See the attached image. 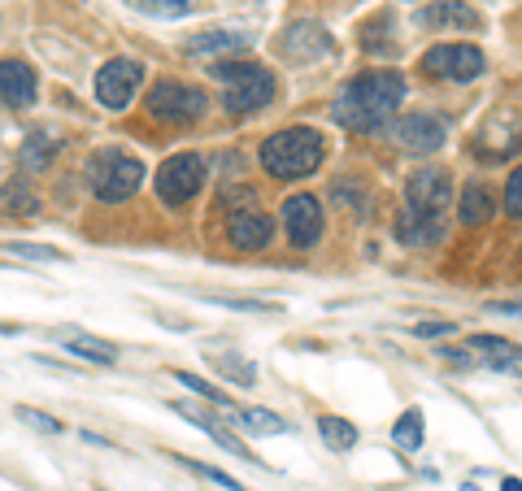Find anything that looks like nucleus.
Returning a JSON list of instances; mask_svg holds the SVG:
<instances>
[{
	"label": "nucleus",
	"instance_id": "obj_1",
	"mask_svg": "<svg viewBox=\"0 0 522 491\" xmlns=\"http://www.w3.org/2000/svg\"><path fill=\"white\" fill-rule=\"evenodd\" d=\"M401 100H405L401 70H366L353 83H344V92L331 105V118L357 135H370L401 109Z\"/></svg>",
	"mask_w": 522,
	"mask_h": 491
},
{
	"label": "nucleus",
	"instance_id": "obj_2",
	"mask_svg": "<svg viewBox=\"0 0 522 491\" xmlns=\"http://www.w3.org/2000/svg\"><path fill=\"white\" fill-rule=\"evenodd\" d=\"M322 157H327V144L314 127H283L261 144V170L275 179H309Z\"/></svg>",
	"mask_w": 522,
	"mask_h": 491
},
{
	"label": "nucleus",
	"instance_id": "obj_3",
	"mask_svg": "<svg viewBox=\"0 0 522 491\" xmlns=\"http://www.w3.org/2000/svg\"><path fill=\"white\" fill-rule=\"evenodd\" d=\"M209 74L222 83V109L227 113H257L275 100V74L257 61H218Z\"/></svg>",
	"mask_w": 522,
	"mask_h": 491
},
{
	"label": "nucleus",
	"instance_id": "obj_4",
	"mask_svg": "<svg viewBox=\"0 0 522 491\" xmlns=\"http://www.w3.org/2000/svg\"><path fill=\"white\" fill-rule=\"evenodd\" d=\"M140 183H144V166L131 153H122V148H101V153L87 161V187H92V196L105 200V205L131 200L140 192Z\"/></svg>",
	"mask_w": 522,
	"mask_h": 491
},
{
	"label": "nucleus",
	"instance_id": "obj_5",
	"mask_svg": "<svg viewBox=\"0 0 522 491\" xmlns=\"http://www.w3.org/2000/svg\"><path fill=\"white\" fill-rule=\"evenodd\" d=\"M205 109H209V96L201 87L179 83V79H161L148 92V113L157 122H170V127H192V122L205 118Z\"/></svg>",
	"mask_w": 522,
	"mask_h": 491
},
{
	"label": "nucleus",
	"instance_id": "obj_6",
	"mask_svg": "<svg viewBox=\"0 0 522 491\" xmlns=\"http://www.w3.org/2000/svg\"><path fill=\"white\" fill-rule=\"evenodd\" d=\"M157 196H161V205L166 209H183V205H192L196 192L205 187V157H196V153H174L166 157L157 166Z\"/></svg>",
	"mask_w": 522,
	"mask_h": 491
},
{
	"label": "nucleus",
	"instance_id": "obj_7",
	"mask_svg": "<svg viewBox=\"0 0 522 491\" xmlns=\"http://www.w3.org/2000/svg\"><path fill=\"white\" fill-rule=\"evenodd\" d=\"M418 70L431 74V79L475 83L488 74V57H483V48H475V44H440V48H431V53H422Z\"/></svg>",
	"mask_w": 522,
	"mask_h": 491
},
{
	"label": "nucleus",
	"instance_id": "obj_8",
	"mask_svg": "<svg viewBox=\"0 0 522 491\" xmlns=\"http://www.w3.org/2000/svg\"><path fill=\"white\" fill-rule=\"evenodd\" d=\"M453 200V179L449 170H414L405 183V213H418V218H444V209H449Z\"/></svg>",
	"mask_w": 522,
	"mask_h": 491
},
{
	"label": "nucleus",
	"instance_id": "obj_9",
	"mask_svg": "<svg viewBox=\"0 0 522 491\" xmlns=\"http://www.w3.org/2000/svg\"><path fill=\"white\" fill-rule=\"evenodd\" d=\"M140 83H144L140 61L114 57V61H105V66H101V74H96V100H101L105 109L122 113L135 100V92H140Z\"/></svg>",
	"mask_w": 522,
	"mask_h": 491
},
{
	"label": "nucleus",
	"instance_id": "obj_10",
	"mask_svg": "<svg viewBox=\"0 0 522 491\" xmlns=\"http://www.w3.org/2000/svg\"><path fill=\"white\" fill-rule=\"evenodd\" d=\"M522 148V113L518 109H496L475 135V153L483 161H505Z\"/></svg>",
	"mask_w": 522,
	"mask_h": 491
},
{
	"label": "nucleus",
	"instance_id": "obj_11",
	"mask_svg": "<svg viewBox=\"0 0 522 491\" xmlns=\"http://www.w3.org/2000/svg\"><path fill=\"white\" fill-rule=\"evenodd\" d=\"M392 140L405 153H440L444 140H449V127L435 113H405V118L392 122Z\"/></svg>",
	"mask_w": 522,
	"mask_h": 491
},
{
	"label": "nucleus",
	"instance_id": "obj_12",
	"mask_svg": "<svg viewBox=\"0 0 522 491\" xmlns=\"http://www.w3.org/2000/svg\"><path fill=\"white\" fill-rule=\"evenodd\" d=\"M283 231H288V239H292V248H314L318 239H322V231H327V218H322V205L314 196H288L283 200Z\"/></svg>",
	"mask_w": 522,
	"mask_h": 491
},
{
	"label": "nucleus",
	"instance_id": "obj_13",
	"mask_svg": "<svg viewBox=\"0 0 522 491\" xmlns=\"http://www.w3.org/2000/svg\"><path fill=\"white\" fill-rule=\"evenodd\" d=\"M283 57L296 61V66H309V61H322L331 57V35L327 27H318V22H292L288 31H283Z\"/></svg>",
	"mask_w": 522,
	"mask_h": 491
},
{
	"label": "nucleus",
	"instance_id": "obj_14",
	"mask_svg": "<svg viewBox=\"0 0 522 491\" xmlns=\"http://www.w3.org/2000/svg\"><path fill=\"white\" fill-rule=\"evenodd\" d=\"M227 235L235 248H244V253H257V248L270 244V235H275V218H270L261 205H244L231 213L227 222Z\"/></svg>",
	"mask_w": 522,
	"mask_h": 491
},
{
	"label": "nucleus",
	"instance_id": "obj_15",
	"mask_svg": "<svg viewBox=\"0 0 522 491\" xmlns=\"http://www.w3.org/2000/svg\"><path fill=\"white\" fill-rule=\"evenodd\" d=\"M418 27L427 31H483V14L466 0H440V5H427L418 14Z\"/></svg>",
	"mask_w": 522,
	"mask_h": 491
},
{
	"label": "nucleus",
	"instance_id": "obj_16",
	"mask_svg": "<svg viewBox=\"0 0 522 491\" xmlns=\"http://www.w3.org/2000/svg\"><path fill=\"white\" fill-rule=\"evenodd\" d=\"M35 92H40V87H35V70L27 66V61H14V57L0 61V100H5V105L31 109Z\"/></svg>",
	"mask_w": 522,
	"mask_h": 491
},
{
	"label": "nucleus",
	"instance_id": "obj_17",
	"mask_svg": "<svg viewBox=\"0 0 522 491\" xmlns=\"http://www.w3.org/2000/svg\"><path fill=\"white\" fill-rule=\"evenodd\" d=\"M174 413H183V418H188V422L196 426V431H205V435L214 439V444H218L222 452H231V457H240V461H248V465H257V461H261V457H253V452H248L244 439H235V435L227 431V426H214V418H209V413L192 409V405H183V400H179V405H174Z\"/></svg>",
	"mask_w": 522,
	"mask_h": 491
},
{
	"label": "nucleus",
	"instance_id": "obj_18",
	"mask_svg": "<svg viewBox=\"0 0 522 491\" xmlns=\"http://www.w3.org/2000/svg\"><path fill=\"white\" fill-rule=\"evenodd\" d=\"M57 339L66 344L70 357L79 361H92V365H114L118 361V348L109 339H96V335H83V331H57Z\"/></svg>",
	"mask_w": 522,
	"mask_h": 491
},
{
	"label": "nucleus",
	"instance_id": "obj_19",
	"mask_svg": "<svg viewBox=\"0 0 522 491\" xmlns=\"http://www.w3.org/2000/svg\"><path fill=\"white\" fill-rule=\"evenodd\" d=\"M396 239L405 248H431L444 239V218H418V213H401L396 222Z\"/></svg>",
	"mask_w": 522,
	"mask_h": 491
},
{
	"label": "nucleus",
	"instance_id": "obj_20",
	"mask_svg": "<svg viewBox=\"0 0 522 491\" xmlns=\"http://www.w3.org/2000/svg\"><path fill=\"white\" fill-rule=\"evenodd\" d=\"M496 213V200L483 183H466L462 187V205H457V218H462L466 226H483Z\"/></svg>",
	"mask_w": 522,
	"mask_h": 491
},
{
	"label": "nucleus",
	"instance_id": "obj_21",
	"mask_svg": "<svg viewBox=\"0 0 522 491\" xmlns=\"http://www.w3.org/2000/svg\"><path fill=\"white\" fill-rule=\"evenodd\" d=\"M227 418L240 426V431H248V435H288L292 431L279 413H266V409H231Z\"/></svg>",
	"mask_w": 522,
	"mask_h": 491
},
{
	"label": "nucleus",
	"instance_id": "obj_22",
	"mask_svg": "<svg viewBox=\"0 0 522 491\" xmlns=\"http://www.w3.org/2000/svg\"><path fill=\"white\" fill-rule=\"evenodd\" d=\"M253 44L248 35H240V31H209V35H196V40L188 44V53H196V57H209V53H244V48Z\"/></svg>",
	"mask_w": 522,
	"mask_h": 491
},
{
	"label": "nucleus",
	"instance_id": "obj_23",
	"mask_svg": "<svg viewBox=\"0 0 522 491\" xmlns=\"http://www.w3.org/2000/svg\"><path fill=\"white\" fill-rule=\"evenodd\" d=\"M209 361H214V370H218L227 383H235V387H253V383H257V365L244 361L240 352H214Z\"/></svg>",
	"mask_w": 522,
	"mask_h": 491
},
{
	"label": "nucleus",
	"instance_id": "obj_24",
	"mask_svg": "<svg viewBox=\"0 0 522 491\" xmlns=\"http://www.w3.org/2000/svg\"><path fill=\"white\" fill-rule=\"evenodd\" d=\"M0 209H5V213H22V218H35V213H40V200H35L27 179H9L5 192H0Z\"/></svg>",
	"mask_w": 522,
	"mask_h": 491
},
{
	"label": "nucleus",
	"instance_id": "obj_25",
	"mask_svg": "<svg viewBox=\"0 0 522 491\" xmlns=\"http://www.w3.org/2000/svg\"><path fill=\"white\" fill-rule=\"evenodd\" d=\"M318 435L331 452H353L357 448V426L344 422V418H331V413L327 418H318Z\"/></svg>",
	"mask_w": 522,
	"mask_h": 491
},
{
	"label": "nucleus",
	"instance_id": "obj_26",
	"mask_svg": "<svg viewBox=\"0 0 522 491\" xmlns=\"http://www.w3.org/2000/svg\"><path fill=\"white\" fill-rule=\"evenodd\" d=\"M57 153V140H53V131H44V127H35L27 135V144H22V166L27 170H44L48 161H53Z\"/></svg>",
	"mask_w": 522,
	"mask_h": 491
},
{
	"label": "nucleus",
	"instance_id": "obj_27",
	"mask_svg": "<svg viewBox=\"0 0 522 491\" xmlns=\"http://www.w3.org/2000/svg\"><path fill=\"white\" fill-rule=\"evenodd\" d=\"M392 439H396V448L418 452L422 448V409H405L401 422L392 426Z\"/></svg>",
	"mask_w": 522,
	"mask_h": 491
},
{
	"label": "nucleus",
	"instance_id": "obj_28",
	"mask_svg": "<svg viewBox=\"0 0 522 491\" xmlns=\"http://www.w3.org/2000/svg\"><path fill=\"white\" fill-rule=\"evenodd\" d=\"M127 5L148 18H188L192 14V0H127Z\"/></svg>",
	"mask_w": 522,
	"mask_h": 491
},
{
	"label": "nucleus",
	"instance_id": "obj_29",
	"mask_svg": "<svg viewBox=\"0 0 522 491\" xmlns=\"http://www.w3.org/2000/svg\"><path fill=\"white\" fill-rule=\"evenodd\" d=\"M174 379H179L183 387H192V392H196V396H205V400H214V405H218L222 413H231V409H235V405H231V396H227V392H218V387H214V383H205V379H196V374H192V370H174Z\"/></svg>",
	"mask_w": 522,
	"mask_h": 491
},
{
	"label": "nucleus",
	"instance_id": "obj_30",
	"mask_svg": "<svg viewBox=\"0 0 522 491\" xmlns=\"http://www.w3.org/2000/svg\"><path fill=\"white\" fill-rule=\"evenodd\" d=\"M188 470H196L201 478H209V483H218V487H227V491H244V483H235V478L227 470H214V465H201V461H192V457H179Z\"/></svg>",
	"mask_w": 522,
	"mask_h": 491
},
{
	"label": "nucleus",
	"instance_id": "obj_31",
	"mask_svg": "<svg viewBox=\"0 0 522 491\" xmlns=\"http://www.w3.org/2000/svg\"><path fill=\"white\" fill-rule=\"evenodd\" d=\"M5 253L27 257V261H66V253H57V248H40V244H5Z\"/></svg>",
	"mask_w": 522,
	"mask_h": 491
},
{
	"label": "nucleus",
	"instance_id": "obj_32",
	"mask_svg": "<svg viewBox=\"0 0 522 491\" xmlns=\"http://www.w3.org/2000/svg\"><path fill=\"white\" fill-rule=\"evenodd\" d=\"M505 213L509 218H522V166L505 179Z\"/></svg>",
	"mask_w": 522,
	"mask_h": 491
},
{
	"label": "nucleus",
	"instance_id": "obj_33",
	"mask_svg": "<svg viewBox=\"0 0 522 491\" xmlns=\"http://www.w3.org/2000/svg\"><path fill=\"white\" fill-rule=\"evenodd\" d=\"M18 422H31L35 431H61V422L53 418V413H44V409H31V405H18Z\"/></svg>",
	"mask_w": 522,
	"mask_h": 491
},
{
	"label": "nucleus",
	"instance_id": "obj_34",
	"mask_svg": "<svg viewBox=\"0 0 522 491\" xmlns=\"http://www.w3.org/2000/svg\"><path fill=\"white\" fill-rule=\"evenodd\" d=\"M209 300L227 309H244V313H275V305H266V300H244V296H209Z\"/></svg>",
	"mask_w": 522,
	"mask_h": 491
},
{
	"label": "nucleus",
	"instance_id": "obj_35",
	"mask_svg": "<svg viewBox=\"0 0 522 491\" xmlns=\"http://www.w3.org/2000/svg\"><path fill=\"white\" fill-rule=\"evenodd\" d=\"M470 348L475 352H492V357H501V352H514V344L501 335H470Z\"/></svg>",
	"mask_w": 522,
	"mask_h": 491
},
{
	"label": "nucleus",
	"instance_id": "obj_36",
	"mask_svg": "<svg viewBox=\"0 0 522 491\" xmlns=\"http://www.w3.org/2000/svg\"><path fill=\"white\" fill-rule=\"evenodd\" d=\"M488 365L496 374H514V379H522V352H501V357H488Z\"/></svg>",
	"mask_w": 522,
	"mask_h": 491
},
{
	"label": "nucleus",
	"instance_id": "obj_37",
	"mask_svg": "<svg viewBox=\"0 0 522 491\" xmlns=\"http://www.w3.org/2000/svg\"><path fill=\"white\" fill-rule=\"evenodd\" d=\"M414 335H422V339H440V335H453V322H418V326H414Z\"/></svg>",
	"mask_w": 522,
	"mask_h": 491
},
{
	"label": "nucleus",
	"instance_id": "obj_38",
	"mask_svg": "<svg viewBox=\"0 0 522 491\" xmlns=\"http://www.w3.org/2000/svg\"><path fill=\"white\" fill-rule=\"evenodd\" d=\"M492 313H509V318H522V300H492Z\"/></svg>",
	"mask_w": 522,
	"mask_h": 491
},
{
	"label": "nucleus",
	"instance_id": "obj_39",
	"mask_svg": "<svg viewBox=\"0 0 522 491\" xmlns=\"http://www.w3.org/2000/svg\"><path fill=\"white\" fill-rule=\"evenodd\" d=\"M501 491H522V478H501Z\"/></svg>",
	"mask_w": 522,
	"mask_h": 491
}]
</instances>
